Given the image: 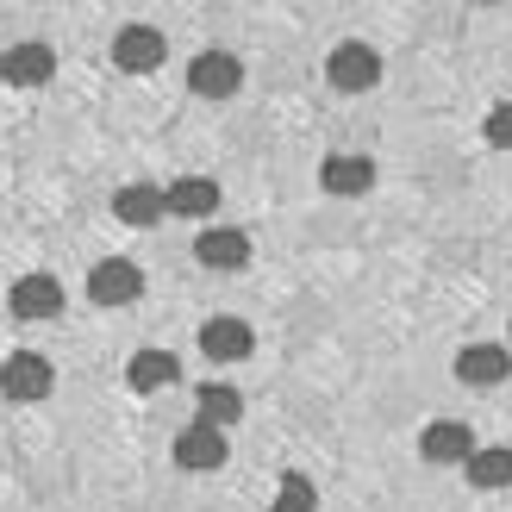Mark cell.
Returning <instances> with one entry per match:
<instances>
[{"instance_id": "cell-18", "label": "cell", "mask_w": 512, "mask_h": 512, "mask_svg": "<svg viewBox=\"0 0 512 512\" xmlns=\"http://www.w3.org/2000/svg\"><path fill=\"white\" fill-rule=\"evenodd\" d=\"M463 475H469V488H481V494H500V488H512V450H506V444H494V450H475L469 463H463Z\"/></svg>"}, {"instance_id": "cell-7", "label": "cell", "mask_w": 512, "mask_h": 512, "mask_svg": "<svg viewBox=\"0 0 512 512\" xmlns=\"http://www.w3.org/2000/svg\"><path fill=\"white\" fill-rule=\"evenodd\" d=\"M506 375H512V350L506 344H469V350H456V381H463V388H500Z\"/></svg>"}, {"instance_id": "cell-11", "label": "cell", "mask_w": 512, "mask_h": 512, "mask_svg": "<svg viewBox=\"0 0 512 512\" xmlns=\"http://www.w3.org/2000/svg\"><path fill=\"white\" fill-rule=\"evenodd\" d=\"M0 75H7L13 88H44L50 75H57V50L50 44H13L7 57H0Z\"/></svg>"}, {"instance_id": "cell-4", "label": "cell", "mask_w": 512, "mask_h": 512, "mask_svg": "<svg viewBox=\"0 0 512 512\" xmlns=\"http://www.w3.org/2000/svg\"><path fill=\"white\" fill-rule=\"evenodd\" d=\"M188 88L200 100H232L244 88V63L232 57V50H200V57L188 63Z\"/></svg>"}, {"instance_id": "cell-1", "label": "cell", "mask_w": 512, "mask_h": 512, "mask_svg": "<svg viewBox=\"0 0 512 512\" xmlns=\"http://www.w3.org/2000/svg\"><path fill=\"white\" fill-rule=\"evenodd\" d=\"M50 388H57V369H50L38 350H13L7 356V369H0V394H7L13 406H38Z\"/></svg>"}, {"instance_id": "cell-13", "label": "cell", "mask_w": 512, "mask_h": 512, "mask_svg": "<svg viewBox=\"0 0 512 512\" xmlns=\"http://www.w3.org/2000/svg\"><path fill=\"white\" fill-rule=\"evenodd\" d=\"M125 381H132L138 394H163L182 381V356H169V350H138L132 363H125Z\"/></svg>"}, {"instance_id": "cell-3", "label": "cell", "mask_w": 512, "mask_h": 512, "mask_svg": "<svg viewBox=\"0 0 512 512\" xmlns=\"http://www.w3.org/2000/svg\"><path fill=\"white\" fill-rule=\"evenodd\" d=\"M325 82L338 88V94H369L381 82V57H375L369 44H338L325 57Z\"/></svg>"}, {"instance_id": "cell-8", "label": "cell", "mask_w": 512, "mask_h": 512, "mask_svg": "<svg viewBox=\"0 0 512 512\" xmlns=\"http://www.w3.org/2000/svg\"><path fill=\"white\" fill-rule=\"evenodd\" d=\"M250 350H256V331L244 319H207L200 325V356H207V363H244Z\"/></svg>"}, {"instance_id": "cell-2", "label": "cell", "mask_w": 512, "mask_h": 512, "mask_svg": "<svg viewBox=\"0 0 512 512\" xmlns=\"http://www.w3.org/2000/svg\"><path fill=\"white\" fill-rule=\"evenodd\" d=\"M138 294H144V269L132 256H107V263L88 269V300L94 306H132Z\"/></svg>"}, {"instance_id": "cell-15", "label": "cell", "mask_w": 512, "mask_h": 512, "mask_svg": "<svg viewBox=\"0 0 512 512\" xmlns=\"http://www.w3.org/2000/svg\"><path fill=\"white\" fill-rule=\"evenodd\" d=\"M319 188L325 194H344V200L350 194H369L375 188V163L369 157H325L319 163Z\"/></svg>"}, {"instance_id": "cell-20", "label": "cell", "mask_w": 512, "mask_h": 512, "mask_svg": "<svg viewBox=\"0 0 512 512\" xmlns=\"http://www.w3.org/2000/svg\"><path fill=\"white\" fill-rule=\"evenodd\" d=\"M481 138H488L494 150H512V100H500V107L481 119Z\"/></svg>"}, {"instance_id": "cell-19", "label": "cell", "mask_w": 512, "mask_h": 512, "mask_svg": "<svg viewBox=\"0 0 512 512\" xmlns=\"http://www.w3.org/2000/svg\"><path fill=\"white\" fill-rule=\"evenodd\" d=\"M319 506V488L306 475H281V488H275V512H313Z\"/></svg>"}, {"instance_id": "cell-16", "label": "cell", "mask_w": 512, "mask_h": 512, "mask_svg": "<svg viewBox=\"0 0 512 512\" xmlns=\"http://www.w3.org/2000/svg\"><path fill=\"white\" fill-rule=\"evenodd\" d=\"M194 406H200V425H213V431H225V425H238L244 419V394L232 388V381H207V388L194 394Z\"/></svg>"}, {"instance_id": "cell-5", "label": "cell", "mask_w": 512, "mask_h": 512, "mask_svg": "<svg viewBox=\"0 0 512 512\" xmlns=\"http://www.w3.org/2000/svg\"><path fill=\"white\" fill-rule=\"evenodd\" d=\"M163 57H169V44H163L157 25H119V38H113V63H119L125 75H150V69H163Z\"/></svg>"}, {"instance_id": "cell-17", "label": "cell", "mask_w": 512, "mask_h": 512, "mask_svg": "<svg viewBox=\"0 0 512 512\" xmlns=\"http://www.w3.org/2000/svg\"><path fill=\"white\" fill-rule=\"evenodd\" d=\"M113 213H119L125 225H157V219H163V188H157V182H125V188L113 194Z\"/></svg>"}, {"instance_id": "cell-12", "label": "cell", "mask_w": 512, "mask_h": 512, "mask_svg": "<svg viewBox=\"0 0 512 512\" xmlns=\"http://www.w3.org/2000/svg\"><path fill=\"white\" fill-rule=\"evenodd\" d=\"M163 213H182V219L219 213V182L213 175H182V182H169L163 188Z\"/></svg>"}, {"instance_id": "cell-10", "label": "cell", "mask_w": 512, "mask_h": 512, "mask_svg": "<svg viewBox=\"0 0 512 512\" xmlns=\"http://www.w3.org/2000/svg\"><path fill=\"white\" fill-rule=\"evenodd\" d=\"M225 456H232V450H225V431L200 425V419L175 431V463H182V469H200V475H207V469L225 463Z\"/></svg>"}, {"instance_id": "cell-14", "label": "cell", "mask_w": 512, "mask_h": 512, "mask_svg": "<svg viewBox=\"0 0 512 512\" xmlns=\"http://www.w3.org/2000/svg\"><path fill=\"white\" fill-rule=\"evenodd\" d=\"M194 256H200L207 269H244V263H250V238L238 232V225H213V232H200Z\"/></svg>"}, {"instance_id": "cell-9", "label": "cell", "mask_w": 512, "mask_h": 512, "mask_svg": "<svg viewBox=\"0 0 512 512\" xmlns=\"http://www.w3.org/2000/svg\"><path fill=\"white\" fill-rule=\"evenodd\" d=\"M7 306H13L19 319H57L63 313V281L57 275H19Z\"/></svg>"}, {"instance_id": "cell-6", "label": "cell", "mask_w": 512, "mask_h": 512, "mask_svg": "<svg viewBox=\"0 0 512 512\" xmlns=\"http://www.w3.org/2000/svg\"><path fill=\"white\" fill-rule=\"evenodd\" d=\"M475 450L481 444H475V431L463 419H431L419 431V456H425V463H469Z\"/></svg>"}]
</instances>
